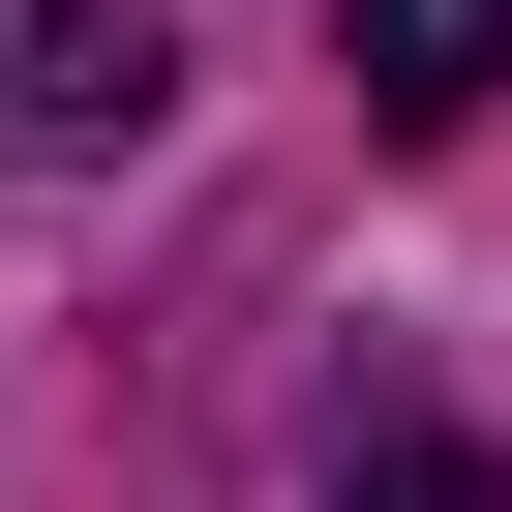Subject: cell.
<instances>
[{
  "label": "cell",
  "mask_w": 512,
  "mask_h": 512,
  "mask_svg": "<svg viewBox=\"0 0 512 512\" xmlns=\"http://www.w3.org/2000/svg\"><path fill=\"white\" fill-rule=\"evenodd\" d=\"M332 61H362V121H482L512 91V0H332Z\"/></svg>",
  "instance_id": "cell-2"
},
{
  "label": "cell",
  "mask_w": 512,
  "mask_h": 512,
  "mask_svg": "<svg viewBox=\"0 0 512 512\" xmlns=\"http://www.w3.org/2000/svg\"><path fill=\"white\" fill-rule=\"evenodd\" d=\"M332 512H512V452H452V422H362V452H332Z\"/></svg>",
  "instance_id": "cell-3"
},
{
  "label": "cell",
  "mask_w": 512,
  "mask_h": 512,
  "mask_svg": "<svg viewBox=\"0 0 512 512\" xmlns=\"http://www.w3.org/2000/svg\"><path fill=\"white\" fill-rule=\"evenodd\" d=\"M31 121L61 151H151L181 121V31H151V0H31Z\"/></svg>",
  "instance_id": "cell-1"
}]
</instances>
